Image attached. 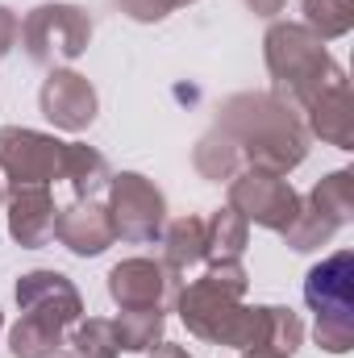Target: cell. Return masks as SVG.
Instances as JSON below:
<instances>
[{
  "mask_svg": "<svg viewBox=\"0 0 354 358\" xmlns=\"http://www.w3.org/2000/svg\"><path fill=\"white\" fill-rule=\"evenodd\" d=\"M217 129H225L242 146V159H246L250 171L292 176L309 159L304 121L275 92H238V96L221 100Z\"/></svg>",
  "mask_w": 354,
  "mask_h": 358,
  "instance_id": "obj_1",
  "label": "cell"
},
{
  "mask_svg": "<svg viewBox=\"0 0 354 358\" xmlns=\"http://www.w3.org/2000/svg\"><path fill=\"white\" fill-rule=\"evenodd\" d=\"M176 313L192 338L229 350H267L271 304H242V292L225 287L213 275L192 279L176 292Z\"/></svg>",
  "mask_w": 354,
  "mask_h": 358,
  "instance_id": "obj_2",
  "label": "cell"
},
{
  "mask_svg": "<svg viewBox=\"0 0 354 358\" xmlns=\"http://www.w3.org/2000/svg\"><path fill=\"white\" fill-rule=\"evenodd\" d=\"M263 63L275 80V96H283L296 113L321 92L346 84L342 63L325 50V42L300 21H275L263 34Z\"/></svg>",
  "mask_w": 354,
  "mask_h": 358,
  "instance_id": "obj_3",
  "label": "cell"
},
{
  "mask_svg": "<svg viewBox=\"0 0 354 358\" xmlns=\"http://www.w3.org/2000/svg\"><path fill=\"white\" fill-rule=\"evenodd\" d=\"M17 42H21V50L34 67H46V71L67 67L92 46V17L88 8L63 4V0L38 4L21 17V38Z\"/></svg>",
  "mask_w": 354,
  "mask_h": 358,
  "instance_id": "obj_4",
  "label": "cell"
},
{
  "mask_svg": "<svg viewBox=\"0 0 354 358\" xmlns=\"http://www.w3.org/2000/svg\"><path fill=\"white\" fill-rule=\"evenodd\" d=\"M108 217L121 242L134 246H150L159 242L163 225H167V196L155 179L138 176V171H121L108 179Z\"/></svg>",
  "mask_w": 354,
  "mask_h": 358,
  "instance_id": "obj_5",
  "label": "cell"
},
{
  "mask_svg": "<svg viewBox=\"0 0 354 358\" xmlns=\"http://www.w3.org/2000/svg\"><path fill=\"white\" fill-rule=\"evenodd\" d=\"M67 142L29 125H0V171L8 183H55L63 179Z\"/></svg>",
  "mask_w": 354,
  "mask_h": 358,
  "instance_id": "obj_6",
  "label": "cell"
},
{
  "mask_svg": "<svg viewBox=\"0 0 354 358\" xmlns=\"http://www.w3.org/2000/svg\"><path fill=\"white\" fill-rule=\"evenodd\" d=\"M13 300L21 308V317H34L59 334H67L80 317H84V296L80 287L63 275V271H50V267H38V271H25L13 287Z\"/></svg>",
  "mask_w": 354,
  "mask_h": 358,
  "instance_id": "obj_7",
  "label": "cell"
},
{
  "mask_svg": "<svg viewBox=\"0 0 354 358\" xmlns=\"http://www.w3.org/2000/svg\"><path fill=\"white\" fill-rule=\"evenodd\" d=\"M229 204L259 229L283 234L300 208V192L288 183V176H267V171H242L229 179Z\"/></svg>",
  "mask_w": 354,
  "mask_h": 358,
  "instance_id": "obj_8",
  "label": "cell"
},
{
  "mask_svg": "<svg viewBox=\"0 0 354 358\" xmlns=\"http://www.w3.org/2000/svg\"><path fill=\"white\" fill-rule=\"evenodd\" d=\"M38 108H42V117L55 129L84 134L92 121H96V113H100V96H96L88 76H80L71 67H55L42 80V88H38Z\"/></svg>",
  "mask_w": 354,
  "mask_h": 358,
  "instance_id": "obj_9",
  "label": "cell"
},
{
  "mask_svg": "<svg viewBox=\"0 0 354 358\" xmlns=\"http://www.w3.org/2000/svg\"><path fill=\"white\" fill-rule=\"evenodd\" d=\"M179 275L163 267V259H121L108 271V296L117 308H163L176 304Z\"/></svg>",
  "mask_w": 354,
  "mask_h": 358,
  "instance_id": "obj_10",
  "label": "cell"
},
{
  "mask_svg": "<svg viewBox=\"0 0 354 358\" xmlns=\"http://www.w3.org/2000/svg\"><path fill=\"white\" fill-rule=\"evenodd\" d=\"M4 217H8V238L21 250L50 246L55 225H59V204L50 196V183H13V187H4Z\"/></svg>",
  "mask_w": 354,
  "mask_h": 358,
  "instance_id": "obj_11",
  "label": "cell"
},
{
  "mask_svg": "<svg viewBox=\"0 0 354 358\" xmlns=\"http://www.w3.org/2000/svg\"><path fill=\"white\" fill-rule=\"evenodd\" d=\"M304 304L317 321H354V255L334 250L304 275Z\"/></svg>",
  "mask_w": 354,
  "mask_h": 358,
  "instance_id": "obj_12",
  "label": "cell"
},
{
  "mask_svg": "<svg viewBox=\"0 0 354 358\" xmlns=\"http://www.w3.org/2000/svg\"><path fill=\"white\" fill-rule=\"evenodd\" d=\"M55 238L76 259H96L117 242V229H113V217L100 200H71L67 208H59Z\"/></svg>",
  "mask_w": 354,
  "mask_h": 358,
  "instance_id": "obj_13",
  "label": "cell"
},
{
  "mask_svg": "<svg viewBox=\"0 0 354 358\" xmlns=\"http://www.w3.org/2000/svg\"><path fill=\"white\" fill-rule=\"evenodd\" d=\"M300 121H304V134L309 138H321L325 146H338V150H354L351 84H338V88L321 92L317 100H309L300 108Z\"/></svg>",
  "mask_w": 354,
  "mask_h": 358,
  "instance_id": "obj_14",
  "label": "cell"
},
{
  "mask_svg": "<svg viewBox=\"0 0 354 358\" xmlns=\"http://www.w3.org/2000/svg\"><path fill=\"white\" fill-rule=\"evenodd\" d=\"M192 167L196 176L208 179V183H229L234 176L246 171V159H242V146L225 134V129H208L196 146H192Z\"/></svg>",
  "mask_w": 354,
  "mask_h": 358,
  "instance_id": "obj_15",
  "label": "cell"
},
{
  "mask_svg": "<svg viewBox=\"0 0 354 358\" xmlns=\"http://www.w3.org/2000/svg\"><path fill=\"white\" fill-rule=\"evenodd\" d=\"M63 179L71 183L76 200H96L100 192H108L113 167H108V159L96 146H88V142H67V150H63Z\"/></svg>",
  "mask_w": 354,
  "mask_h": 358,
  "instance_id": "obj_16",
  "label": "cell"
},
{
  "mask_svg": "<svg viewBox=\"0 0 354 358\" xmlns=\"http://www.w3.org/2000/svg\"><path fill=\"white\" fill-rule=\"evenodd\" d=\"M159 242H163V267L176 271V275H187L196 263H204V217L187 213V217L167 221Z\"/></svg>",
  "mask_w": 354,
  "mask_h": 358,
  "instance_id": "obj_17",
  "label": "cell"
},
{
  "mask_svg": "<svg viewBox=\"0 0 354 358\" xmlns=\"http://www.w3.org/2000/svg\"><path fill=\"white\" fill-rule=\"evenodd\" d=\"M246 242H250V221H246L234 204L217 208V213L204 221V263L242 259V255H246Z\"/></svg>",
  "mask_w": 354,
  "mask_h": 358,
  "instance_id": "obj_18",
  "label": "cell"
},
{
  "mask_svg": "<svg viewBox=\"0 0 354 358\" xmlns=\"http://www.w3.org/2000/svg\"><path fill=\"white\" fill-rule=\"evenodd\" d=\"M117 342L129 355H150L163 334H167V313L163 308H121L117 313Z\"/></svg>",
  "mask_w": 354,
  "mask_h": 358,
  "instance_id": "obj_19",
  "label": "cell"
},
{
  "mask_svg": "<svg viewBox=\"0 0 354 358\" xmlns=\"http://www.w3.org/2000/svg\"><path fill=\"white\" fill-rule=\"evenodd\" d=\"M317 213H325L334 225H351L354 217V171H330L325 179L313 183V192L304 196Z\"/></svg>",
  "mask_w": 354,
  "mask_h": 358,
  "instance_id": "obj_20",
  "label": "cell"
},
{
  "mask_svg": "<svg viewBox=\"0 0 354 358\" xmlns=\"http://www.w3.org/2000/svg\"><path fill=\"white\" fill-rule=\"evenodd\" d=\"M338 229H342V225H334L325 213H317V208H313V204L300 196V208H296L292 225L283 229V242H288L296 255H309V250H321V246H330Z\"/></svg>",
  "mask_w": 354,
  "mask_h": 358,
  "instance_id": "obj_21",
  "label": "cell"
},
{
  "mask_svg": "<svg viewBox=\"0 0 354 358\" xmlns=\"http://www.w3.org/2000/svg\"><path fill=\"white\" fill-rule=\"evenodd\" d=\"M67 350L80 358H121V342H117V325L108 317H80L67 329Z\"/></svg>",
  "mask_w": 354,
  "mask_h": 358,
  "instance_id": "obj_22",
  "label": "cell"
},
{
  "mask_svg": "<svg viewBox=\"0 0 354 358\" xmlns=\"http://www.w3.org/2000/svg\"><path fill=\"white\" fill-rule=\"evenodd\" d=\"M63 346H67V334H59L34 317H21L8 329V355L13 358H55Z\"/></svg>",
  "mask_w": 354,
  "mask_h": 358,
  "instance_id": "obj_23",
  "label": "cell"
},
{
  "mask_svg": "<svg viewBox=\"0 0 354 358\" xmlns=\"http://www.w3.org/2000/svg\"><path fill=\"white\" fill-rule=\"evenodd\" d=\"M304 21L321 42H334V38H346L354 25V0H304L300 4Z\"/></svg>",
  "mask_w": 354,
  "mask_h": 358,
  "instance_id": "obj_24",
  "label": "cell"
},
{
  "mask_svg": "<svg viewBox=\"0 0 354 358\" xmlns=\"http://www.w3.org/2000/svg\"><path fill=\"white\" fill-rule=\"evenodd\" d=\"M313 342L325 355H351L354 350V321H317L313 325Z\"/></svg>",
  "mask_w": 354,
  "mask_h": 358,
  "instance_id": "obj_25",
  "label": "cell"
},
{
  "mask_svg": "<svg viewBox=\"0 0 354 358\" xmlns=\"http://www.w3.org/2000/svg\"><path fill=\"white\" fill-rule=\"evenodd\" d=\"M117 8H121L129 21H138V25H159V21H167V17L176 13L171 0H117Z\"/></svg>",
  "mask_w": 354,
  "mask_h": 358,
  "instance_id": "obj_26",
  "label": "cell"
},
{
  "mask_svg": "<svg viewBox=\"0 0 354 358\" xmlns=\"http://www.w3.org/2000/svg\"><path fill=\"white\" fill-rule=\"evenodd\" d=\"M17 38H21V17L8 4H0V59L17 46Z\"/></svg>",
  "mask_w": 354,
  "mask_h": 358,
  "instance_id": "obj_27",
  "label": "cell"
},
{
  "mask_svg": "<svg viewBox=\"0 0 354 358\" xmlns=\"http://www.w3.org/2000/svg\"><path fill=\"white\" fill-rule=\"evenodd\" d=\"M242 4H246L255 17H267V21H271V17H279V13H283L292 0H242Z\"/></svg>",
  "mask_w": 354,
  "mask_h": 358,
  "instance_id": "obj_28",
  "label": "cell"
},
{
  "mask_svg": "<svg viewBox=\"0 0 354 358\" xmlns=\"http://www.w3.org/2000/svg\"><path fill=\"white\" fill-rule=\"evenodd\" d=\"M146 358H192V355H187V346H176V342H159V346H155V350H150Z\"/></svg>",
  "mask_w": 354,
  "mask_h": 358,
  "instance_id": "obj_29",
  "label": "cell"
},
{
  "mask_svg": "<svg viewBox=\"0 0 354 358\" xmlns=\"http://www.w3.org/2000/svg\"><path fill=\"white\" fill-rule=\"evenodd\" d=\"M242 358H283V355H271V350H242Z\"/></svg>",
  "mask_w": 354,
  "mask_h": 358,
  "instance_id": "obj_30",
  "label": "cell"
},
{
  "mask_svg": "<svg viewBox=\"0 0 354 358\" xmlns=\"http://www.w3.org/2000/svg\"><path fill=\"white\" fill-rule=\"evenodd\" d=\"M171 4H176V8H187V4H196V0H171Z\"/></svg>",
  "mask_w": 354,
  "mask_h": 358,
  "instance_id": "obj_31",
  "label": "cell"
},
{
  "mask_svg": "<svg viewBox=\"0 0 354 358\" xmlns=\"http://www.w3.org/2000/svg\"><path fill=\"white\" fill-rule=\"evenodd\" d=\"M55 358H80V355H71V350H59V355H55Z\"/></svg>",
  "mask_w": 354,
  "mask_h": 358,
  "instance_id": "obj_32",
  "label": "cell"
},
{
  "mask_svg": "<svg viewBox=\"0 0 354 358\" xmlns=\"http://www.w3.org/2000/svg\"><path fill=\"white\" fill-rule=\"evenodd\" d=\"M0 208H4V183H0Z\"/></svg>",
  "mask_w": 354,
  "mask_h": 358,
  "instance_id": "obj_33",
  "label": "cell"
},
{
  "mask_svg": "<svg viewBox=\"0 0 354 358\" xmlns=\"http://www.w3.org/2000/svg\"><path fill=\"white\" fill-rule=\"evenodd\" d=\"M0 329H4V313H0Z\"/></svg>",
  "mask_w": 354,
  "mask_h": 358,
  "instance_id": "obj_34",
  "label": "cell"
}]
</instances>
